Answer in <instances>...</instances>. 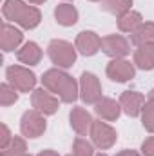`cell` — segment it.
Segmentation results:
<instances>
[{"instance_id": "1", "label": "cell", "mask_w": 154, "mask_h": 156, "mask_svg": "<svg viewBox=\"0 0 154 156\" xmlns=\"http://www.w3.org/2000/svg\"><path fill=\"white\" fill-rule=\"evenodd\" d=\"M42 85L53 94H56L64 104H73L80 96V83L64 69H58V67H53L44 73Z\"/></svg>"}, {"instance_id": "33", "label": "cell", "mask_w": 154, "mask_h": 156, "mask_svg": "<svg viewBox=\"0 0 154 156\" xmlns=\"http://www.w3.org/2000/svg\"><path fill=\"white\" fill-rule=\"evenodd\" d=\"M91 2H102V0H91Z\"/></svg>"}, {"instance_id": "28", "label": "cell", "mask_w": 154, "mask_h": 156, "mask_svg": "<svg viewBox=\"0 0 154 156\" xmlns=\"http://www.w3.org/2000/svg\"><path fill=\"white\" fill-rule=\"evenodd\" d=\"M116 156H142V154L136 153V151H132V149H123V151L116 153Z\"/></svg>"}, {"instance_id": "26", "label": "cell", "mask_w": 154, "mask_h": 156, "mask_svg": "<svg viewBox=\"0 0 154 156\" xmlns=\"http://www.w3.org/2000/svg\"><path fill=\"white\" fill-rule=\"evenodd\" d=\"M11 140H13V134H11V131H9V127L5 125V123H2V138H0V151L2 149H5L9 144H11Z\"/></svg>"}, {"instance_id": "7", "label": "cell", "mask_w": 154, "mask_h": 156, "mask_svg": "<svg viewBox=\"0 0 154 156\" xmlns=\"http://www.w3.org/2000/svg\"><path fill=\"white\" fill-rule=\"evenodd\" d=\"M58 96L53 94L51 91H47L45 87L42 89H35L31 94V105L35 111L42 113L44 116H51L58 111Z\"/></svg>"}, {"instance_id": "24", "label": "cell", "mask_w": 154, "mask_h": 156, "mask_svg": "<svg viewBox=\"0 0 154 156\" xmlns=\"http://www.w3.org/2000/svg\"><path fill=\"white\" fill-rule=\"evenodd\" d=\"M142 123L149 133H154V100L145 102L143 111H142Z\"/></svg>"}, {"instance_id": "16", "label": "cell", "mask_w": 154, "mask_h": 156, "mask_svg": "<svg viewBox=\"0 0 154 156\" xmlns=\"http://www.w3.org/2000/svg\"><path fill=\"white\" fill-rule=\"evenodd\" d=\"M138 69L142 71H152L154 69V42L142 44L134 51V62Z\"/></svg>"}, {"instance_id": "8", "label": "cell", "mask_w": 154, "mask_h": 156, "mask_svg": "<svg viewBox=\"0 0 154 156\" xmlns=\"http://www.w3.org/2000/svg\"><path fill=\"white\" fill-rule=\"evenodd\" d=\"M80 98L83 104H96L100 102L102 96V85L96 75L93 73H82L80 76Z\"/></svg>"}, {"instance_id": "27", "label": "cell", "mask_w": 154, "mask_h": 156, "mask_svg": "<svg viewBox=\"0 0 154 156\" xmlns=\"http://www.w3.org/2000/svg\"><path fill=\"white\" fill-rule=\"evenodd\" d=\"M142 156H154V136H149L142 144Z\"/></svg>"}, {"instance_id": "11", "label": "cell", "mask_w": 154, "mask_h": 156, "mask_svg": "<svg viewBox=\"0 0 154 156\" xmlns=\"http://www.w3.org/2000/svg\"><path fill=\"white\" fill-rule=\"evenodd\" d=\"M120 105H121V111L127 115V116H140L142 111H143V105H145V96L138 91H125L121 93L120 96Z\"/></svg>"}, {"instance_id": "25", "label": "cell", "mask_w": 154, "mask_h": 156, "mask_svg": "<svg viewBox=\"0 0 154 156\" xmlns=\"http://www.w3.org/2000/svg\"><path fill=\"white\" fill-rule=\"evenodd\" d=\"M73 154L75 156H94V145L87 142L85 138H76L73 144Z\"/></svg>"}, {"instance_id": "10", "label": "cell", "mask_w": 154, "mask_h": 156, "mask_svg": "<svg viewBox=\"0 0 154 156\" xmlns=\"http://www.w3.org/2000/svg\"><path fill=\"white\" fill-rule=\"evenodd\" d=\"M102 51L111 58H125L131 53V42L123 35H107L102 38Z\"/></svg>"}, {"instance_id": "4", "label": "cell", "mask_w": 154, "mask_h": 156, "mask_svg": "<svg viewBox=\"0 0 154 156\" xmlns=\"http://www.w3.org/2000/svg\"><path fill=\"white\" fill-rule=\"evenodd\" d=\"M5 78L7 82L18 91V93H29L35 91L37 85V75L24 66H9L5 69Z\"/></svg>"}, {"instance_id": "21", "label": "cell", "mask_w": 154, "mask_h": 156, "mask_svg": "<svg viewBox=\"0 0 154 156\" xmlns=\"http://www.w3.org/2000/svg\"><path fill=\"white\" fill-rule=\"evenodd\" d=\"M100 7L114 16H121L123 13L131 11L132 7V0H102L100 2Z\"/></svg>"}, {"instance_id": "6", "label": "cell", "mask_w": 154, "mask_h": 156, "mask_svg": "<svg viewBox=\"0 0 154 156\" xmlns=\"http://www.w3.org/2000/svg\"><path fill=\"white\" fill-rule=\"evenodd\" d=\"M45 127H47L45 116L42 113H38V111L31 109V111H26L22 115L20 131H22V134L26 138H38V136H42L45 133Z\"/></svg>"}, {"instance_id": "3", "label": "cell", "mask_w": 154, "mask_h": 156, "mask_svg": "<svg viewBox=\"0 0 154 156\" xmlns=\"http://www.w3.org/2000/svg\"><path fill=\"white\" fill-rule=\"evenodd\" d=\"M76 47L67 40H51L47 45V55L58 69H69L76 62Z\"/></svg>"}, {"instance_id": "19", "label": "cell", "mask_w": 154, "mask_h": 156, "mask_svg": "<svg viewBox=\"0 0 154 156\" xmlns=\"http://www.w3.org/2000/svg\"><path fill=\"white\" fill-rule=\"evenodd\" d=\"M143 24V18H142V15L138 13V11H127V13H123L121 16H118V29L121 31V33H129V35H132L140 26Z\"/></svg>"}, {"instance_id": "30", "label": "cell", "mask_w": 154, "mask_h": 156, "mask_svg": "<svg viewBox=\"0 0 154 156\" xmlns=\"http://www.w3.org/2000/svg\"><path fill=\"white\" fill-rule=\"evenodd\" d=\"M29 4H35V5H38V4H44V2H47V0H27Z\"/></svg>"}, {"instance_id": "15", "label": "cell", "mask_w": 154, "mask_h": 156, "mask_svg": "<svg viewBox=\"0 0 154 156\" xmlns=\"http://www.w3.org/2000/svg\"><path fill=\"white\" fill-rule=\"evenodd\" d=\"M94 113L100 116V120L105 122H116L121 115V105L113 98H102L100 102L94 104Z\"/></svg>"}, {"instance_id": "5", "label": "cell", "mask_w": 154, "mask_h": 156, "mask_svg": "<svg viewBox=\"0 0 154 156\" xmlns=\"http://www.w3.org/2000/svg\"><path fill=\"white\" fill-rule=\"evenodd\" d=\"M91 142L94 147H98L100 151H107L111 149L118 140V134L116 131L107 123V122H102V120H94L93 122V127H91Z\"/></svg>"}, {"instance_id": "17", "label": "cell", "mask_w": 154, "mask_h": 156, "mask_svg": "<svg viewBox=\"0 0 154 156\" xmlns=\"http://www.w3.org/2000/svg\"><path fill=\"white\" fill-rule=\"evenodd\" d=\"M16 58L20 64H26L27 67L29 66H37L42 60V49L37 42H26L18 51H16Z\"/></svg>"}, {"instance_id": "29", "label": "cell", "mask_w": 154, "mask_h": 156, "mask_svg": "<svg viewBox=\"0 0 154 156\" xmlns=\"http://www.w3.org/2000/svg\"><path fill=\"white\" fill-rule=\"evenodd\" d=\"M37 156H60L56 151H53V149H45V151H40Z\"/></svg>"}, {"instance_id": "34", "label": "cell", "mask_w": 154, "mask_h": 156, "mask_svg": "<svg viewBox=\"0 0 154 156\" xmlns=\"http://www.w3.org/2000/svg\"><path fill=\"white\" fill-rule=\"evenodd\" d=\"M67 156H75V154H67Z\"/></svg>"}, {"instance_id": "9", "label": "cell", "mask_w": 154, "mask_h": 156, "mask_svg": "<svg viewBox=\"0 0 154 156\" xmlns=\"http://www.w3.org/2000/svg\"><path fill=\"white\" fill-rule=\"evenodd\" d=\"M105 73H107V78H111L113 82L123 83V82H129V80L134 78L136 67H134V64H131V62L125 60V58H113V60L107 64Z\"/></svg>"}, {"instance_id": "13", "label": "cell", "mask_w": 154, "mask_h": 156, "mask_svg": "<svg viewBox=\"0 0 154 156\" xmlns=\"http://www.w3.org/2000/svg\"><path fill=\"white\" fill-rule=\"evenodd\" d=\"M69 122H71V127L73 131L80 134V136H87L91 133V127H93V116L87 109L83 107H73L71 115H69Z\"/></svg>"}, {"instance_id": "23", "label": "cell", "mask_w": 154, "mask_h": 156, "mask_svg": "<svg viewBox=\"0 0 154 156\" xmlns=\"http://www.w3.org/2000/svg\"><path fill=\"white\" fill-rule=\"evenodd\" d=\"M16 100H18V91H16L9 82L2 83V85H0V104H2L4 107H9V105H13Z\"/></svg>"}, {"instance_id": "12", "label": "cell", "mask_w": 154, "mask_h": 156, "mask_svg": "<svg viewBox=\"0 0 154 156\" xmlns=\"http://www.w3.org/2000/svg\"><path fill=\"white\" fill-rule=\"evenodd\" d=\"M75 47L80 55L93 56L102 49V38L94 31H82V33H78L76 40H75Z\"/></svg>"}, {"instance_id": "14", "label": "cell", "mask_w": 154, "mask_h": 156, "mask_svg": "<svg viewBox=\"0 0 154 156\" xmlns=\"http://www.w3.org/2000/svg\"><path fill=\"white\" fill-rule=\"evenodd\" d=\"M24 40V35L20 29H16L13 24L5 22L2 26V35H0V47L4 53H9V51H15V49H20V44Z\"/></svg>"}, {"instance_id": "35", "label": "cell", "mask_w": 154, "mask_h": 156, "mask_svg": "<svg viewBox=\"0 0 154 156\" xmlns=\"http://www.w3.org/2000/svg\"><path fill=\"white\" fill-rule=\"evenodd\" d=\"M24 156H31V154H24Z\"/></svg>"}, {"instance_id": "18", "label": "cell", "mask_w": 154, "mask_h": 156, "mask_svg": "<svg viewBox=\"0 0 154 156\" xmlns=\"http://www.w3.org/2000/svg\"><path fill=\"white\" fill-rule=\"evenodd\" d=\"M54 18H56V22L60 26L71 27V26H75L78 22V11L73 4L64 2V4H58L54 7Z\"/></svg>"}, {"instance_id": "31", "label": "cell", "mask_w": 154, "mask_h": 156, "mask_svg": "<svg viewBox=\"0 0 154 156\" xmlns=\"http://www.w3.org/2000/svg\"><path fill=\"white\" fill-rule=\"evenodd\" d=\"M149 100H154V89H151V93H149Z\"/></svg>"}, {"instance_id": "20", "label": "cell", "mask_w": 154, "mask_h": 156, "mask_svg": "<svg viewBox=\"0 0 154 156\" xmlns=\"http://www.w3.org/2000/svg\"><path fill=\"white\" fill-rule=\"evenodd\" d=\"M154 42V22H143L132 35H131V44H134L136 47L142 44H149Z\"/></svg>"}, {"instance_id": "32", "label": "cell", "mask_w": 154, "mask_h": 156, "mask_svg": "<svg viewBox=\"0 0 154 156\" xmlns=\"http://www.w3.org/2000/svg\"><path fill=\"white\" fill-rule=\"evenodd\" d=\"M94 156H107L105 153H98V154H94Z\"/></svg>"}, {"instance_id": "2", "label": "cell", "mask_w": 154, "mask_h": 156, "mask_svg": "<svg viewBox=\"0 0 154 156\" xmlns=\"http://www.w3.org/2000/svg\"><path fill=\"white\" fill-rule=\"evenodd\" d=\"M2 15L7 22L18 24L22 29H35L42 20L38 7L29 5L24 0H5L2 5Z\"/></svg>"}, {"instance_id": "22", "label": "cell", "mask_w": 154, "mask_h": 156, "mask_svg": "<svg viewBox=\"0 0 154 156\" xmlns=\"http://www.w3.org/2000/svg\"><path fill=\"white\" fill-rule=\"evenodd\" d=\"M27 145H26V140L20 138V136H13L11 144L0 151V156H24L27 154Z\"/></svg>"}]
</instances>
